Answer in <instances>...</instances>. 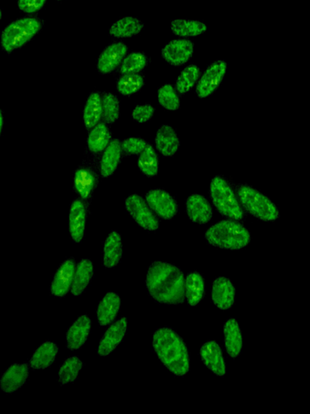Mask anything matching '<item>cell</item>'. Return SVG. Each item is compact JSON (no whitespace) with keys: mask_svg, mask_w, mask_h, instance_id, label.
<instances>
[{"mask_svg":"<svg viewBox=\"0 0 310 414\" xmlns=\"http://www.w3.org/2000/svg\"><path fill=\"white\" fill-rule=\"evenodd\" d=\"M126 208L134 221L143 229L155 231L160 229V219L141 196H128L126 200Z\"/></svg>","mask_w":310,"mask_h":414,"instance_id":"obj_7","label":"cell"},{"mask_svg":"<svg viewBox=\"0 0 310 414\" xmlns=\"http://www.w3.org/2000/svg\"><path fill=\"white\" fill-rule=\"evenodd\" d=\"M148 145L144 139L136 137L128 138L121 143L123 151L133 156L141 154Z\"/></svg>","mask_w":310,"mask_h":414,"instance_id":"obj_40","label":"cell"},{"mask_svg":"<svg viewBox=\"0 0 310 414\" xmlns=\"http://www.w3.org/2000/svg\"><path fill=\"white\" fill-rule=\"evenodd\" d=\"M127 52L128 46L124 43L116 42L109 44L99 56L97 69L99 73L113 72L125 60Z\"/></svg>","mask_w":310,"mask_h":414,"instance_id":"obj_15","label":"cell"},{"mask_svg":"<svg viewBox=\"0 0 310 414\" xmlns=\"http://www.w3.org/2000/svg\"><path fill=\"white\" fill-rule=\"evenodd\" d=\"M76 262L73 258L64 261L57 268L50 285V294L63 298L71 291L76 270Z\"/></svg>","mask_w":310,"mask_h":414,"instance_id":"obj_11","label":"cell"},{"mask_svg":"<svg viewBox=\"0 0 310 414\" xmlns=\"http://www.w3.org/2000/svg\"><path fill=\"white\" fill-rule=\"evenodd\" d=\"M202 363L207 369L219 377L226 374V364L219 344L215 341L204 342L200 349Z\"/></svg>","mask_w":310,"mask_h":414,"instance_id":"obj_14","label":"cell"},{"mask_svg":"<svg viewBox=\"0 0 310 414\" xmlns=\"http://www.w3.org/2000/svg\"><path fill=\"white\" fill-rule=\"evenodd\" d=\"M144 28L143 23L137 17L125 16L116 21L109 28V35L115 38L137 36Z\"/></svg>","mask_w":310,"mask_h":414,"instance_id":"obj_26","label":"cell"},{"mask_svg":"<svg viewBox=\"0 0 310 414\" xmlns=\"http://www.w3.org/2000/svg\"><path fill=\"white\" fill-rule=\"evenodd\" d=\"M123 256L121 236L118 231H112L104 244L103 266L107 269L118 266Z\"/></svg>","mask_w":310,"mask_h":414,"instance_id":"obj_24","label":"cell"},{"mask_svg":"<svg viewBox=\"0 0 310 414\" xmlns=\"http://www.w3.org/2000/svg\"><path fill=\"white\" fill-rule=\"evenodd\" d=\"M201 77V69L194 64L186 67L179 74L177 82H175V89L181 95L186 94L192 89V87L198 83Z\"/></svg>","mask_w":310,"mask_h":414,"instance_id":"obj_35","label":"cell"},{"mask_svg":"<svg viewBox=\"0 0 310 414\" xmlns=\"http://www.w3.org/2000/svg\"><path fill=\"white\" fill-rule=\"evenodd\" d=\"M148 62V57L143 52H133L123 60L120 71L122 74H136L143 71Z\"/></svg>","mask_w":310,"mask_h":414,"instance_id":"obj_38","label":"cell"},{"mask_svg":"<svg viewBox=\"0 0 310 414\" xmlns=\"http://www.w3.org/2000/svg\"><path fill=\"white\" fill-rule=\"evenodd\" d=\"M87 212L83 201L75 200L70 209L69 231L74 242L84 240L86 229Z\"/></svg>","mask_w":310,"mask_h":414,"instance_id":"obj_20","label":"cell"},{"mask_svg":"<svg viewBox=\"0 0 310 414\" xmlns=\"http://www.w3.org/2000/svg\"><path fill=\"white\" fill-rule=\"evenodd\" d=\"M42 21L37 17H23L11 22L1 33V48L6 52L19 49L39 33Z\"/></svg>","mask_w":310,"mask_h":414,"instance_id":"obj_5","label":"cell"},{"mask_svg":"<svg viewBox=\"0 0 310 414\" xmlns=\"http://www.w3.org/2000/svg\"><path fill=\"white\" fill-rule=\"evenodd\" d=\"M138 165L141 172L146 177L154 178L159 173V156L155 153L153 146L150 144L140 154L138 160Z\"/></svg>","mask_w":310,"mask_h":414,"instance_id":"obj_34","label":"cell"},{"mask_svg":"<svg viewBox=\"0 0 310 414\" xmlns=\"http://www.w3.org/2000/svg\"><path fill=\"white\" fill-rule=\"evenodd\" d=\"M58 1H61V0H58Z\"/></svg>","mask_w":310,"mask_h":414,"instance_id":"obj_44","label":"cell"},{"mask_svg":"<svg viewBox=\"0 0 310 414\" xmlns=\"http://www.w3.org/2000/svg\"><path fill=\"white\" fill-rule=\"evenodd\" d=\"M84 363L78 357L72 356L64 361L58 371V383L61 386L73 383L79 377Z\"/></svg>","mask_w":310,"mask_h":414,"instance_id":"obj_33","label":"cell"},{"mask_svg":"<svg viewBox=\"0 0 310 414\" xmlns=\"http://www.w3.org/2000/svg\"><path fill=\"white\" fill-rule=\"evenodd\" d=\"M103 118L102 97L98 92H93L87 99L84 109V124L87 130H92Z\"/></svg>","mask_w":310,"mask_h":414,"instance_id":"obj_31","label":"cell"},{"mask_svg":"<svg viewBox=\"0 0 310 414\" xmlns=\"http://www.w3.org/2000/svg\"><path fill=\"white\" fill-rule=\"evenodd\" d=\"M94 277V266L89 259H82L76 266L71 293L74 296L83 294Z\"/></svg>","mask_w":310,"mask_h":414,"instance_id":"obj_25","label":"cell"},{"mask_svg":"<svg viewBox=\"0 0 310 414\" xmlns=\"http://www.w3.org/2000/svg\"><path fill=\"white\" fill-rule=\"evenodd\" d=\"M157 100L161 106L171 111H175L180 107V100L177 90L171 85H165L157 91Z\"/></svg>","mask_w":310,"mask_h":414,"instance_id":"obj_39","label":"cell"},{"mask_svg":"<svg viewBox=\"0 0 310 414\" xmlns=\"http://www.w3.org/2000/svg\"><path fill=\"white\" fill-rule=\"evenodd\" d=\"M4 126V118L3 111L1 110V112H0V132H1V133L3 132Z\"/></svg>","mask_w":310,"mask_h":414,"instance_id":"obj_43","label":"cell"},{"mask_svg":"<svg viewBox=\"0 0 310 414\" xmlns=\"http://www.w3.org/2000/svg\"><path fill=\"white\" fill-rule=\"evenodd\" d=\"M236 288L230 278H216L212 285L211 300L216 307L222 311L230 310L235 305Z\"/></svg>","mask_w":310,"mask_h":414,"instance_id":"obj_12","label":"cell"},{"mask_svg":"<svg viewBox=\"0 0 310 414\" xmlns=\"http://www.w3.org/2000/svg\"><path fill=\"white\" fill-rule=\"evenodd\" d=\"M237 193L243 208L254 217L266 222H273L279 217L277 206L260 191L243 185L238 186Z\"/></svg>","mask_w":310,"mask_h":414,"instance_id":"obj_6","label":"cell"},{"mask_svg":"<svg viewBox=\"0 0 310 414\" xmlns=\"http://www.w3.org/2000/svg\"><path fill=\"white\" fill-rule=\"evenodd\" d=\"M204 239L215 248L241 250L248 246L251 236L249 231L236 220H222L210 227Z\"/></svg>","mask_w":310,"mask_h":414,"instance_id":"obj_3","label":"cell"},{"mask_svg":"<svg viewBox=\"0 0 310 414\" xmlns=\"http://www.w3.org/2000/svg\"><path fill=\"white\" fill-rule=\"evenodd\" d=\"M185 297L189 306L194 307L201 304L206 296V279L202 273L192 271L185 277Z\"/></svg>","mask_w":310,"mask_h":414,"instance_id":"obj_22","label":"cell"},{"mask_svg":"<svg viewBox=\"0 0 310 414\" xmlns=\"http://www.w3.org/2000/svg\"><path fill=\"white\" fill-rule=\"evenodd\" d=\"M46 0H18V9L28 14L38 13L44 7Z\"/></svg>","mask_w":310,"mask_h":414,"instance_id":"obj_42","label":"cell"},{"mask_svg":"<svg viewBox=\"0 0 310 414\" xmlns=\"http://www.w3.org/2000/svg\"><path fill=\"white\" fill-rule=\"evenodd\" d=\"M122 146L119 139H114L104 150L101 163V172L104 178H109L118 168L122 154Z\"/></svg>","mask_w":310,"mask_h":414,"instance_id":"obj_28","label":"cell"},{"mask_svg":"<svg viewBox=\"0 0 310 414\" xmlns=\"http://www.w3.org/2000/svg\"><path fill=\"white\" fill-rule=\"evenodd\" d=\"M194 53V43L188 39H175L163 46L161 55L172 66L179 67L188 62Z\"/></svg>","mask_w":310,"mask_h":414,"instance_id":"obj_10","label":"cell"},{"mask_svg":"<svg viewBox=\"0 0 310 414\" xmlns=\"http://www.w3.org/2000/svg\"><path fill=\"white\" fill-rule=\"evenodd\" d=\"M224 346L228 356L232 359H236L243 352V332L235 318L227 320L224 325Z\"/></svg>","mask_w":310,"mask_h":414,"instance_id":"obj_16","label":"cell"},{"mask_svg":"<svg viewBox=\"0 0 310 414\" xmlns=\"http://www.w3.org/2000/svg\"><path fill=\"white\" fill-rule=\"evenodd\" d=\"M58 347L55 342H45L35 352L29 360V365L33 370L48 369L55 361L58 353Z\"/></svg>","mask_w":310,"mask_h":414,"instance_id":"obj_27","label":"cell"},{"mask_svg":"<svg viewBox=\"0 0 310 414\" xmlns=\"http://www.w3.org/2000/svg\"><path fill=\"white\" fill-rule=\"evenodd\" d=\"M145 201L152 211L163 219H172L178 212L177 201L165 190L157 189L149 191L145 196Z\"/></svg>","mask_w":310,"mask_h":414,"instance_id":"obj_9","label":"cell"},{"mask_svg":"<svg viewBox=\"0 0 310 414\" xmlns=\"http://www.w3.org/2000/svg\"><path fill=\"white\" fill-rule=\"evenodd\" d=\"M154 114L155 108L151 104H140L133 110L132 118L138 124H144L153 118Z\"/></svg>","mask_w":310,"mask_h":414,"instance_id":"obj_41","label":"cell"},{"mask_svg":"<svg viewBox=\"0 0 310 414\" xmlns=\"http://www.w3.org/2000/svg\"><path fill=\"white\" fill-rule=\"evenodd\" d=\"M155 142L157 151L165 157L173 156L179 149V137L171 126H162L157 130Z\"/></svg>","mask_w":310,"mask_h":414,"instance_id":"obj_23","label":"cell"},{"mask_svg":"<svg viewBox=\"0 0 310 414\" xmlns=\"http://www.w3.org/2000/svg\"><path fill=\"white\" fill-rule=\"evenodd\" d=\"M111 143V133L104 122L92 128L87 137V147L93 153H102Z\"/></svg>","mask_w":310,"mask_h":414,"instance_id":"obj_32","label":"cell"},{"mask_svg":"<svg viewBox=\"0 0 310 414\" xmlns=\"http://www.w3.org/2000/svg\"><path fill=\"white\" fill-rule=\"evenodd\" d=\"M144 78L136 74H123L116 83V89L124 96H131L143 89Z\"/></svg>","mask_w":310,"mask_h":414,"instance_id":"obj_36","label":"cell"},{"mask_svg":"<svg viewBox=\"0 0 310 414\" xmlns=\"http://www.w3.org/2000/svg\"><path fill=\"white\" fill-rule=\"evenodd\" d=\"M210 197L218 212L223 217L233 220L244 219L245 214L241 203L235 191L221 177H215L210 185Z\"/></svg>","mask_w":310,"mask_h":414,"instance_id":"obj_4","label":"cell"},{"mask_svg":"<svg viewBox=\"0 0 310 414\" xmlns=\"http://www.w3.org/2000/svg\"><path fill=\"white\" fill-rule=\"evenodd\" d=\"M121 305L120 296L114 291H109L104 296L96 310L98 322L101 327H105L114 322L120 312Z\"/></svg>","mask_w":310,"mask_h":414,"instance_id":"obj_21","label":"cell"},{"mask_svg":"<svg viewBox=\"0 0 310 414\" xmlns=\"http://www.w3.org/2000/svg\"><path fill=\"white\" fill-rule=\"evenodd\" d=\"M29 376L27 364H15L4 372L0 380V388L6 393H13L26 383Z\"/></svg>","mask_w":310,"mask_h":414,"instance_id":"obj_17","label":"cell"},{"mask_svg":"<svg viewBox=\"0 0 310 414\" xmlns=\"http://www.w3.org/2000/svg\"><path fill=\"white\" fill-rule=\"evenodd\" d=\"M152 347L163 366L173 375L184 376L189 371V349L174 329L163 327L156 330Z\"/></svg>","mask_w":310,"mask_h":414,"instance_id":"obj_2","label":"cell"},{"mask_svg":"<svg viewBox=\"0 0 310 414\" xmlns=\"http://www.w3.org/2000/svg\"><path fill=\"white\" fill-rule=\"evenodd\" d=\"M185 277L177 266L156 261L148 269L145 285L150 295L157 303L167 305H180L186 300Z\"/></svg>","mask_w":310,"mask_h":414,"instance_id":"obj_1","label":"cell"},{"mask_svg":"<svg viewBox=\"0 0 310 414\" xmlns=\"http://www.w3.org/2000/svg\"><path fill=\"white\" fill-rule=\"evenodd\" d=\"M103 119L108 124H114L120 116V102L114 93H105L102 97Z\"/></svg>","mask_w":310,"mask_h":414,"instance_id":"obj_37","label":"cell"},{"mask_svg":"<svg viewBox=\"0 0 310 414\" xmlns=\"http://www.w3.org/2000/svg\"><path fill=\"white\" fill-rule=\"evenodd\" d=\"M92 329V320L87 315L79 317L67 332V347L70 351H77L86 343Z\"/></svg>","mask_w":310,"mask_h":414,"instance_id":"obj_18","label":"cell"},{"mask_svg":"<svg viewBox=\"0 0 310 414\" xmlns=\"http://www.w3.org/2000/svg\"><path fill=\"white\" fill-rule=\"evenodd\" d=\"M96 174L90 168H80L74 174V188L83 200H89L96 185Z\"/></svg>","mask_w":310,"mask_h":414,"instance_id":"obj_29","label":"cell"},{"mask_svg":"<svg viewBox=\"0 0 310 414\" xmlns=\"http://www.w3.org/2000/svg\"><path fill=\"white\" fill-rule=\"evenodd\" d=\"M187 213L193 223L204 225L213 217V208L202 195H192L186 202Z\"/></svg>","mask_w":310,"mask_h":414,"instance_id":"obj_19","label":"cell"},{"mask_svg":"<svg viewBox=\"0 0 310 414\" xmlns=\"http://www.w3.org/2000/svg\"><path fill=\"white\" fill-rule=\"evenodd\" d=\"M172 33L182 38H196L206 33L208 27L200 21L177 19L171 23Z\"/></svg>","mask_w":310,"mask_h":414,"instance_id":"obj_30","label":"cell"},{"mask_svg":"<svg viewBox=\"0 0 310 414\" xmlns=\"http://www.w3.org/2000/svg\"><path fill=\"white\" fill-rule=\"evenodd\" d=\"M228 64L224 60H218L208 67L199 80L196 92L198 97L206 98L218 89L227 72Z\"/></svg>","mask_w":310,"mask_h":414,"instance_id":"obj_8","label":"cell"},{"mask_svg":"<svg viewBox=\"0 0 310 414\" xmlns=\"http://www.w3.org/2000/svg\"><path fill=\"white\" fill-rule=\"evenodd\" d=\"M127 332V319L121 317L111 325L105 331L101 342H99L97 353L99 356L106 357L118 347Z\"/></svg>","mask_w":310,"mask_h":414,"instance_id":"obj_13","label":"cell"}]
</instances>
